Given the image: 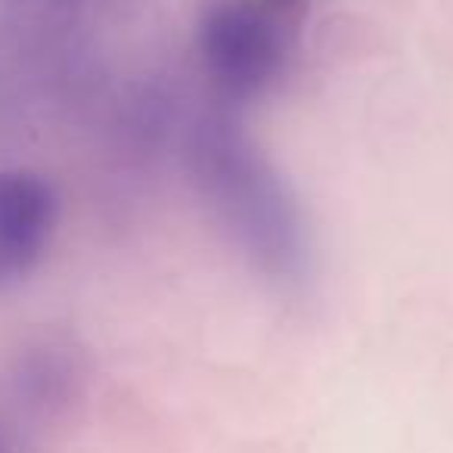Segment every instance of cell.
Masks as SVG:
<instances>
[{
	"label": "cell",
	"instance_id": "2",
	"mask_svg": "<svg viewBox=\"0 0 453 453\" xmlns=\"http://www.w3.org/2000/svg\"><path fill=\"white\" fill-rule=\"evenodd\" d=\"M205 50L230 84H255L271 59V38L246 10H218L205 26Z\"/></svg>",
	"mask_w": 453,
	"mask_h": 453
},
{
	"label": "cell",
	"instance_id": "3",
	"mask_svg": "<svg viewBox=\"0 0 453 453\" xmlns=\"http://www.w3.org/2000/svg\"><path fill=\"white\" fill-rule=\"evenodd\" d=\"M0 453H10V450H7V447H4V444H0Z\"/></svg>",
	"mask_w": 453,
	"mask_h": 453
},
{
	"label": "cell",
	"instance_id": "1",
	"mask_svg": "<svg viewBox=\"0 0 453 453\" xmlns=\"http://www.w3.org/2000/svg\"><path fill=\"white\" fill-rule=\"evenodd\" d=\"M57 224V196L28 171H0V292L32 273Z\"/></svg>",
	"mask_w": 453,
	"mask_h": 453
}]
</instances>
